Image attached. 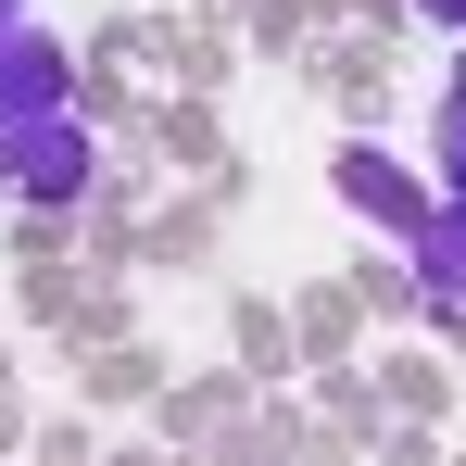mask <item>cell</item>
I'll return each instance as SVG.
<instances>
[{
  "instance_id": "obj_3",
  "label": "cell",
  "mask_w": 466,
  "mask_h": 466,
  "mask_svg": "<svg viewBox=\"0 0 466 466\" xmlns=\"http://www.w3.org/2000/svg\"><path fill=\"white\" fill-rule=\"evenodd\" d=\"M340 202H353V215H379V228H429V202H416V177H403V164L390 152H340Z\"/></svg>"
},
{
  "instance_id": "obj_6",
  "label": "cell",
  "mask_w": 466,
  "mask_h": 466,
  "mask_svg": "<svg viewBox=\"0 0 466 466\" xmlns=\"http://www.w3.org/2000/svg\"><path fill=\"white\" fill-rule=\"evenodd\" d=\"M429 13H441V25H466V0H429Z\"/></svg>"
},
{
  "instance_id": "obj_7",
  "label": "cell",
  "mask_w": 466,
  "mask_h": 466,
  "mask_svg": "<svg viewBox=\"0 0 466 466\" xmlns=\"http://www.w3.org/2000/svg\"><path fill=\"white\" fill-rule=\"evenodd\" d=\"M13 13H25V0H0V25H13Z\"/></svg>"
},
{
  "instance_id": "obj_1",
  "label": "cell",
  "mask_w": 466,
  "mask_h": 466,
  "mask_svg": "<svg viewBox=\"0 0 466 466\" xmlns=\"http://www.w3.org/2000/svg\"><path fill=\"white\" fill-rule=\"evenodd\" d=\"M76 76H64V38H38L25 13L0 25V127H25V114H64Z\"/></svg>"
},
{
  "instance_id": "obj_2",
  "label": "cell",
  "mask_w": 466,
  "mask_h": 466,
  "mask_svg": "<svg viewBox=\"0 0 466 466\" xmlns=\"http://www.w3.org/2000/svg\"><path fill=\"white\" fill-rule=\"evenodd\" d=\"M13 189H25V202H76L88 189V127L76 114H25V127H13Z\"/></svg>"
},
{
  "instance_id": "obj_4",
  "label": "cell",
  "mask_w": 466,
  "mask_h": 466,
  "mask_svg": "<svg viewBox=\"0 0 466 466\" xmlns=\"http://www.w3.org/2000/svg\"><path fill=\"white\" fill-rule=\"evenodd\" d=\"M416 303L466 315V202H454V215H429V228H416Z\"/></svg>"
},
{
  "instance_id": "obj_5",
  "label": "cell",
  "mask_w": 466,
  "mask_h": 466,
  "mask_svg": "<svg viewBox=\"0 0 466 466\" xmlns=\"http://www.w3.org/2000/svg\"><path fill=\"white\" fill-rule=\"evenodd\" d=\"M441 164H454V202H466V76H454V101H441Z\"/></svg>"
}]
</instances>
